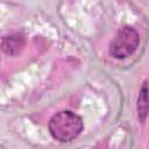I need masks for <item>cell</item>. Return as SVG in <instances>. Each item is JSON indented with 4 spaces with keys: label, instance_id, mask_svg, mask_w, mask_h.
Wrapping results in <instances>:
<instances>
[{
    "label": "cell",
    "instance_id": "3",
    "mask_svg": "<svg viewBox=\"0 0 149 149\" xmlns=\"http://www.w3.org/2000/svg\"><path fill=\"white\" fill-rule=\"evenodd\" d=\"M24 45H26V37L22 34H13L9 36H3L1 41L2 51L10 57H15L19 54H21Z\"/></svg>",
    "mask_w": 149,
    "mask_h": 149
},
{
    "label": "cell",
    "instance_id": "1",
    "mask_svg": "<svg viewBox=\"0 0 149 149\" xmlns=\"http://www.w3.org/2000/svg\"><path fill=\"white\" fill-rule=\"evenodd\" d=\"M84 128L81 118L71 111H61L54 114L49 122L48 129L50 135L63 143L71 142L80 135Z\"/></svg>",
    "mask_w": 149,
    "mask_h": 149
},
{
    "label": "cell",
    "instance_id": "2",
    "mask_svg": "<svg viewBox=\"0 0 149 149\" xmlns=\"http://www.w3.org/2000/svg\"><path fill=\"white\" fill-rule=\"evenodd\" d=\"M140 43V35L130 26L122 27L109 44L108 52L115 59H125L133 55Z\"/></svg>",
    "mask_w": 149,
    "mask_h": 149
},
{
    "label": "cell",
    "instance_id": "4",
    "mask_svg": "<svg viewBox=\"0 0 149 149\" xmlns=\"http://www.w3.org/2000/svg\"><path fill=\"white\" fill-rule=\"evenodd\" d=\"M137 118L141 123H144L149 115V83L144 80L140 87L139 97H137Z\"/></svg>",
    "mask_w": 149,
    "mask_h": 149
}]
</instances>
